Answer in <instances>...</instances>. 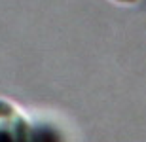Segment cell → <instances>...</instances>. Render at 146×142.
<instances>
[{
  "instance_id": "1",
  "label": "cell",
  "mask_w": 146,
  "mask_h": 142,
  "mask_svg": "<svg viewBox=\"0 0 146 142\" xmlns=\"http://www.w3.org/2000/svg\"><path fill=\"white\" fill-rule=\"evenodd\" d=\"M61 137L46 125H36L19 106L0 97V142H59Z\"/></svg>"
},
{
  "instance_id": "2",
  "label": "cell",
  "mask_w": 146,
  "mask_h": 142,
  "mask_svg": "<svg viewBox=\"0 0 146 142\" xmlns=\"http://www.w3.org/2000/svg\"><path fill=\"white\" fill-rule=\"evenodd\" d=\"M114 4H119V6H135L139 4L141 0H112Z\"/></svg>"
}]
</instances>
